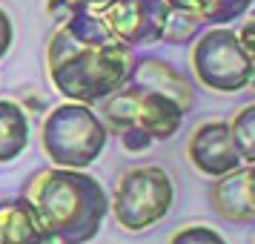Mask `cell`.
<instances>
[{"mask_svg": "<svg viewBox=\"0 0 255 244\" xmlns=\"http://www.w3.org/2000/svg\"><path fill=\"white\" fill-rule=\"evenodd\" d=\"M46 60L55 89L75 104H98L129 83L135 52L127 43L89 46L60 26L49 40Z\"/></svg>", "mask_w": 255, "mask_h": 244, "instance_id": "obj_1", "label": "cell"}, {"mask_svg": "<svg viewBox=\"0 0 255 244\" xmlns=\"http://www.w3.org/2000/svg\"><path fill=\"white\" fill-rule=\"evenodd\" d=\"M40 221L58 244H86L104 227L109 198L92 175L81 170H46L26 187Z\"/></svg>", "mask_w": 255, "mask_h": 244, "instance_id": "obj_2", "label": "cell"}, {"mask_svg": "<svg viewBox=\"0 0 255 244\" xmlns=\"http://www.w3.org/2000/svg\"><path fill=\"white\" fill-rule=\"evenodd\" d=\"M109 129L98 112L89 109V104H63L52 109L43 121V150L52 158L55 167H66V170H83L92 161L101 158L106 147Z\"/></svg>", "mask_w": 255, "mask_h": 244, "instance_id": "obj_3", "label": "cell"}, {"mask_svg": "<svg viewBox=\"0 0 255 244\" xmlns=\"http://www.w3.org/2000/svg\"><path fill=\"white\" fill-rule=\"evenodd\" d=\"M184 109L175 104L172 98L155 89H143V86H121L118 92L104 98V118L106 129L121 132L127 127L143 129L152 141H166L184 124Z\"/></svg>", "mask_w": 255, "mask_h": 244, "instance_id": "obj_4", "label": "cell"}, {"mask_svg": "<svg viewBox=\"0 0 255 244\" xmlns=\"http://www.w3.org/2000/svg\"><path fill=\"white\" fill-rule=\"evenodd\" d=\"M175 201L172 178L161 167H135L118 181L112 213L115 221L129 233L149 230L152 224L166 219Z\"/></svg>", "mask_w": 255, "mask_h": 244, "instance_id": "obj_5", "label": "cell"}, {"mask_svg": "<svg viewBox=\"0 0 255 244\" xmlns=\"http://www.w3.org/2000/svg\"><path fill=\"white\" fill-rule=\"evenodd\" d=\"M192 72L204 86L215 92H241L250 86L255 63L244 52L241 40L230 29H209L195 37L192 49Z\"/></svg>", "mask_w": 255, "mask_h": 244, "instance_id": "obj_6", "label": "cell"}, {"mask_svg": "<svg viewBox=\"0 0 255 244\" xmlns=\"http://www.w3.org/2000/svg\"><path fill=\"white\" fill-rule=\"evenodd\" d=\"M115 40L127 46L158 43L166 17V0H109L98 9Z\"/></svg>", "mask_w": 255, "mask_h": 244, "instance_id": "obj_7", "label": "cell"}, {"mask_svg": "<svg viewBox=\"0 0 255 244\" xmlns=\"http://www.w3.org/2000/svg\"><path fill=\"white\" fill-rule=\"evenodd\" d=\"M189 164L195 167L201 175L209 178H221V175L232 173L241 167V158L232 144V132L227 121H209L192 132L189 147H186Z\"/></svg>", "mask_w": 255, "mask_h": 244, "instance_id": "obj_8", "label": "cell"}, {"mask_svg": "<svg viewBox=\"0 0 255 244\" xmlns=\"http://www.w3.org/2000/svg\"><path fill=\"white\" fill-rule=\"evenodd\" d=\"M0 244H58L26 196L0 198Z\"/></svg>", "mask_w": 255, "mask_h": 244, "instance_id": "obj_9", "label": "cell"}, {"mask_svg": "<svg viewBox=\"0 0 255 244\" xmlns=\"http://www.w3.org/2000/svg\"><path fill=\"white\" fill-rule=\"evenodd\" d=\"M129 83L132 86H143V89L163 92L166 98H172L184 112H189L192 104H195V92H192L189 81L175 69L172 63H166L161 58H135Z\"/></svg>", "mask_w": 255, "mask_h": 244, "instance_id": "obj_10", "label": "cell"}, {"mask_svg": "<svg viewBox=\"0 0 255 244\" xmlns=\"http://www.w3.org/2000/svg\"><path fill=\"white\" fill-rule=\"evenodd\" d=\"M212 210L221 219L232 224H253L255 221V201L250 196V170H232V173L215 178L209 190Z\"/></svg>", "mask_w": 255, "mask_h": 244, "instance_id": "obj_11", "label": "cell"}, {"mask_svg": "<svg viewBox=\"0 0 255 244\" xmlns=\"http://www.w3.org/2000/svg\"><path fill=\"white\" fill-rule=\"evenodd\" d=\"M29 147V115L14 101H0V164L20 158Z\"/></svg>", "mask_w": 255, "mask_h": 244, "instance_id": "obj_12", "label": "cell"}, {"mask_svg": "<svg viewBox=\"0 0 255 244\" xmlns=\"http://www.w3.org/2000/svg\"><path fill=\"white\" fill-rule=\"evenodd\" d=\"M204 26H207L204 17L186 0H166V17H163V32H161L163 43H169V46L192 43Z\"/></svg>", "mask_w": 255, "mask_h": 244, "instance_id": "obj_13", "label": "cell"}, {"mask_svg": "<svg viewBox=\"0 0 255 244\" xmlns=\"http://www.w3.org/2000/svg\"><path fill=\"white\" fill-rule=\"evenodd\" d=\"M66 26L72 35L78 37L81 43H89V46H106V43H121V40H115V35L109 32V26H106V20L101 17V12L98 9H86V6H75L69 14V20Z\"/></svg>", "mask_w": 255, "mask_h": 244, "instance_id": "obj_14", "label": "cell"}, {"mask_svg": "<svg viewBox=\"0 0 255 244\" xmlns=\"http://www.w3.org/2000/svg\"><path fill=\"white\" fill-rule=\"evenodd\" d=\"M186 3L204 17L207 26L230 23V20L241 17V14L253 6V0H186Z\"/></svg>", "mask_w": 255, "mask_h": 244, "instance_id": "obj_15", "label": "cell"}, {"mask_svg": "<svg viewBox=\"0 0 255 244\" xmlns=\"http://www.w3.org/2000/svg\"><path fill=\"white\" fill-rule=\"evenodd\" d=\"M230 132L238 158L247 164H255V104L244 106L241 112L232 118Z\"/></svg>", "mask_w": 255, "mask_h": 244, "instance_id": "obj_16", "label": "cell"}, {"mask_svg": "<svg viewBox=\"0 0 255 244\" xmlns=\"http://www.w3.org/2000/svg\"><path fill=\"white\" fill-rule=\"evenodd\" d=\"M169 244H227V239L207 224H192V227H184V230L175 233Z\"/></svg>", "mask_w": 255, "mask_h": 244, "instance_id": "obj_17", "label": "cell"}, {"mask_svg": "<svg viewBox=\"0 0 255 244\" xmlns=\"http://www.w3.org/2000/svg\"><path fill=\"white\" fill-rule=\"evenodd\" d=\"M118 138H121V144L127 147L129 152H140V150H149V144H152V138L143 132V129H138V127H127V129H121L118 132Z\"/></svg>", "mask_w": 255, "mask_h": 244, "instance_id": "obj_18", "label": "cell"}, {"mask_svg": "<svg viewBox=\"0 0 255 244\" xmlns=\"http://www.w3.org/2000/svg\"><path fill=\"white\" fill-rule=\"evenodd\" d=\"M12 37H14L12 17L6 14V9H0V58H6V52L12 49Z\"/></svg>", "mask_w": 255, "mask_h": 244, "instance_id": "obj_19", "label": "cell"}, {"mask_svg": "<svg viewBox=\"0 0 255 244\" xmlns=\"http://www.w3.org/2000/svg\"><path fill=\"white\" fill-rule=\"evenodd\" d=\"M238 40H241L244 52L250 55V60L255 63V20H250V23H244V29L238 32Z\"/></svg>", "mask_w": 255, "mask_h": 244, "instance_id": "obj_20", "label": "cell"}, {"mask_svg": "<svg viewBox=\"0 0 255 244\" xmlns=\"http://www.w3.org/2000/svg\"><path fill=\"white\" fill-rule=\"evenodd\" d=\"M247 170H250V196H253V201H255V164H250Z\"/></svg>", "mask_w": 255, "mask_h": 244, "instance_id": "obj_21", "label": "cell"}, {"mask_svg": "<svg viewBox=\"0 0 255 244\" xmlns=\"http://www.w3.org/2000/svg\"><path fill=\"white\" fill-rule=\"evenodd\" d=\"M250 83H255V75H253V81H250Z\"/></svg>", "mask_w": 255, "mask_h": 244, "instance_id": "obj_22", "label": "cell"}]
</instances>
